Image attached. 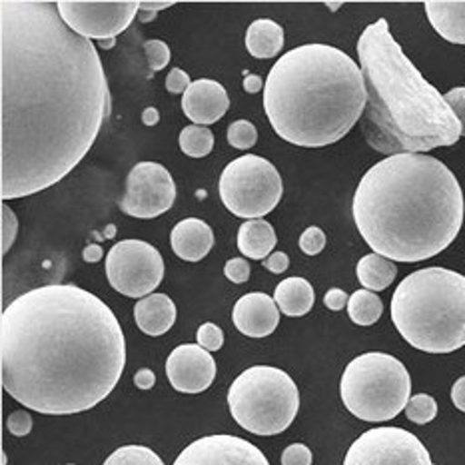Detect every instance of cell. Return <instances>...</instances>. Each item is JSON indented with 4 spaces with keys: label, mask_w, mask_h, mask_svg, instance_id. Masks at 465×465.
<instances>
[{
    "label": "cell",
    "mask_w": 465,
    "mask_h": 465,
    "mask_svg": "<svg viewBox=\"0 0 465 465\" xmlns=\"http://www.w3.org/2000/svg\"><path fill=\"white\" fill-rule=\"evenodd\" d=\"M391 320L410 346L451 353L465 346V276L423 268L401 280L391 298Z\"/></svg>",
    "instance_id": "8992f818"
},
{
    "label": "cell",
    "mask_w": 465,
    "mask_h": 465,
    "mask_svg": "<svg viewBox=\"0 0 465 465\" xmlns=\"http://www.w3.org/2000/svg\"><path fill=\"white\" fill-rule=\"evenodd\" d=\"M228 143L238 150H248L258 143V130L248 120H236L228 126Z\"/></svg>",
    "instance_id": "f1b7e54d"
},
{
    "label": "cell",
    "mask_w": 465,
    "mask_h": 465,
    "mask_svg": "<svg viewBox=\"0 0 465 465\" xmlns=\"http://www.w3.org/2000/svg\"><path fill=\"white\" fill-rule=\"evenodd\" d=\"M60 18L86 40H110L133 25L140 3L136 0H60Z\"/></svg>",
    "instance_id": "8fae6325"
},
{
    "label": "cell",
    "mask_w": 465,
    "mask_h": 465,
    "mask_svg": "<svg viewBox=\"0 0 465 465\" xmlns=\"http://www.w3.org/2000/svg\"><path fill=\"white\" fill-rule=\"evenodd\" d=\"M356 274L363 288L370 292H381L390 288V284H393L398 268L388 258H383L380 254H368L358 262Z\"/></svg>",
    "instance_id": "cb8c5ba5"
},
{
    "label": "cell",
    "mask_w": 465,
    "mask_h": 465,
    "mask_svg": "<svg viewBox=\"0 0 465 465\" xmlns=\"http://www.w3.org/2000/svg\"><path fill=\"white\" fill-rule=\"evenodd\" d=\"M172 465H270L254 443L236 436H206L182 450Z\"/></svg>",
    "instance_id": "5bb4252c"
},
{
    "label": "cell",
    "mask_w": 465,
    "mask_h": 465,
    "mask_svg": "<svg viewBox=\"0 0 465 465\" xmlns=\"http://www.w3.org/2000/svg\"><path fill=\"white\" fill-rule=\"evenodd\" d=\"M368 94L361 68L331 45H302L272 66L264 110L274 133L290 144L322 148L360 123Z\"/></svg>",
    "instance_id": "5b68a950"
},
{
    "label": "cell",
    "mask_w": 465,
    "mask_h": 465,
    "mask_svg": "<svg viewBox=\"0 0 465 465\" xmlns=\"http://www.w3.org/2000/svg\"><path fill=\"white\" fill-rule=\"evenodd\" d=\"M6 428L10 433H13V436L25 438V436H28L30 430H33V418H30V413L25 410L13 411L6 420Z\"/></svg>",
    "instance_id": "836d02e7"
},
{
    "label": "cell",
    "mask_w": 465,
    "mask_h": 465,
    "mask_svg": "<svg viewBox=\"0 0 465 465\" xmlns=\"http://www.w3.org/2000/svg\"><path fill=\"white\" fill-rule=\"evenodd\" d=\"M134 320L146 336H164L176 322V306L166 294H150L136 302Z\"/></svg>",
    "instance_id": "d6986e66"
},
{
    "label": "cell",
    "mask_w": 465,
    "mask_h": 465,
    "mask_svg": "<svg viewBox=\"0 0 465 465\" xmlns=\"http://www.w3.org/2000/svg\"><path fill=\"white\" fill-rule=\"evenodd\" d=\"M232 322L248 338H266L278 328L280 308L274 298L262 292H252L236 302L232 310Z\"/></svg>",
    "instance_id": "e0dca14e"
},
{
    "label": "cell",
    "mask_w": 465,
    "mask_h": 465,
    "mask_svg": "<svg viewBox=\"0 0 465 465\" xmlns=\"http://www.w3.org/2000/svg\"><path fill=\"white\" fill-rule=\"evenodd\" d=\"M174 3H170V0H160V3H150V0H144V3H140V10H144V13H158V10H164L168 6H172Z\"/></svg>",
    "instance_id": "ee69618b"
},
{
    "label": "cell",
    "mask_w": 465,
    "mask_h": 465,
    "mask_svg": "<svg viewBox=\"0 0 465 465\" xmlns=\"http://www.w3.org/2000/svg\"><path fill=\"white\" fill-rule=\"evenodd\" d=\"M158 120H160V114H158L156 108H146L144 113H143V123H144L146 126L158 124Z\"/></svg>",
    "instance_id": "f6af8a7d"
},
{
    "label": "cell",
    "mask_w": 465,
    "mask_h": 465,
    "mask_svg": "<svg viewBox=\"0 0 465 465\" xmlns=\"http://www.w3.org/2000/svg\"><path fill=\"white\" fill-rule=\"evenodd\" d=\"M264 266L266 270H270L272 274H282V272H286L288 266H290V258L288 254H284V252H274V254H270L266 260H264Z\"/></svg>",
    "instance_id": "ab89813d"
},
{
    "label": "cell",
    "mask_w": 465,
    "mask_h": 465,
    "mask_svg": "<svg viewBox=\"0 0 465 465\" xmlns=\"http://www.w3.org/2000/svg\"><path fill=\"white\" fill-rule=\"evenodd\" d=\"M3 388L46 416L88 411L126 366L124 331L103 300L76 284H46L10 302L0 320Z\"/></svg>",
    "instance_id": "7a4b0ae2"
},
{
    "label": "cell",
    "mask_w": 465,
    "mask_h": 465,
    "mask_svg": "<svg viewBox=\"0 0 465 465\" xmlns=\"http://www.w3.org/2000/svg\"><path fill=\"white\" fill-rule=\"evenodd\" d=\"M172 252L186 262L204 260L214 246V232L204 220L186 218L172 228Z\"/></svg>",
    "instance_id": "ac0fdd59"
},
{
    "label": "cell",
    "mask_w": 465,
    "mask_h": 465,
    "mask_svg": "<svg viewBox=\"0 0 465 465\" xmlns=\"http://www.w3.org/2000/svg\"><path fill=\"white\" fill-rule=\"evenodd\" d=\"M266 86V83L264 80H262L258 74H248L246 73V78H244V90L246 93H250V94H256V93H260L262 88Z\"/></svg>",
    "instance_id": "7bdbcfd3"
},
{
    "label": "cell",
    "mask_w": 465,
    "mask_h": 465,
    "mask_svg": "<svg viewBox=\"0 0 465 465\" xmlns=\"http://www.w3.org/2000/svg\"><path fill=\"white\" fill-rule=\"evenodd\" d=\"M348 302H350L348 294L340 288H331L326 292V296H323V304H326V308L331 312L343 310L348 306Z\"/></svg>",
    "instance_id": "f35d334b"
},
{
    "label": "cell",
    "mask_w": 465,
    "mask_h": 465,
    "mask_svg": "<svg viewBox=\"0 0 465 465\" xmlns=\"http://www.w3.org/2000/svg\"><path fill=\"white\" fill-rule=\"evenodd\" d=\"M350 320L358 326H373L383 313L381 300L370 290L353 292L348 302Z\"/></svg>",
    "instance_id": "d4e9b609"
},
{
    "label": "cell",
    "mask_w": 465,
    "mask_h": 465,
    "mask_svg": "<svg viewBox=\"0 0 465 465\" xmlns=\"http://www.w3.org/2000/svg\"><path fill=\"white\" fill-rule=\"evenodd\" d=\"M116 45V38H110V40H100V46L103 48H113Z\"/></svg>",
    "instance_id": "7dc6e473"
},
{
    "label": "cell",
    "mask_w": 465,
    "mask_h": 465,
    "mask_svg": "<svg viewBox=\"0 0 465 465\" xmlns=\"http://www.w3.org/2000/svg\"><path fill=\"white\" fill-rule=\"evenodd\" d=\"M328 6H330L331 10H336V8H340V3H328Z\"/></svg>",
    "instance_id": "c3c4849f"
},
{
    "label": "cell",
    "mask_w": 465,
    "mask_h": 465,
    "mask_svg": "<svg viewBox=\"0 0 465 465\" xmlns=\"http://www.w3.org/2000/svg\"><path fill=\"white\" fill-rule=\"evenodd\" d=\"M224 274L230 282H234V284H244L250 278V264L244 258H232L226 262Z\"/></svg>",
    "instance_id": "d590c367"
},
{
    "label": "cell",
    "mask_w": 465,
    "mask_h": 465,
    "mask_svg": "<svg viewBox=\"0 0 465 465\" xmlns=\"http://www.w3.org/2000/svg\"><path fill=\"white\" fill-rule=\"evenodd\" d=\"M218 192L222 204L234 216L248 222L268 216L280 204L284 182L272 162L244 154L232 160L222 172Z\"/></svg>",
    "instance_id": "9c48e42d"
},
{
    "label": "cell",
    "mask_w": 465,
    "mask_h": 465,
    "mask_svg": "<svg viewBox=\"0 0 465 465\" xmlns=\"http://www.w3.org/2000/svg\"><path fill=\"white\" fill-rule=\"evenodd\" d=\"M190 84V76L182 68H172L166 76V90L170 94H184Z\"/></svg>",
    "instance_id": "74e56055"
},
{
    "label": "cell",
    "mask_w": 465,
    "mask_h": 465,
    "mask_svg": "<svg viewBox=\"0 0 465 465\" xmlns=\"http://www.w3.org/2000/svg\"><path fill=\"white\" fill-rule=\"evenodd\" d=\"M276 242V230L266 220H248L238 230V250L252 260H266Z\"/></svg>",
    "instance_id": "7402d4cb"
},
{
    "label": "cell",
    "mask_w": 465,
    "mask_h": 465,
    "mask_svg": "<svg viewBox=\"0 0 465 465\" xmlns=\"http://www.w3.org/2000/svg\"><path fill=\"white\" fill-rule=\"evenodd\" d=\"M343 406L358 420L390 421L406 410L411 378L406 366L390 353H361L348 363L340 381Z\"/></svg>",
    "instance_id": "52a82bcc"
},
{
    "label": "cell",
    "mask_w": 465,
    "mask_h": 465,
    "mask_svg": "<svg viewBox=\"0 0 465 465\" xmlns=\"http://www.w3.org/2000/svg\"><path fill=\"white\" fill-rule=\"evenodd\" d=\"M358 60L368 94L361 134L373 150L388 156L423 154L461 138L446 96L403 54L386 18L363 28Z\"/></svg>",
    "instance_id": "277c9868"
},
{
    "label": "cell",
    "mask_w": 465,
    "mask_h": 465,
    "mask_svg": "<svg viewBox=\"0 0 465 465\" xmlns=\"http://www.w3.org/2000/svg\"><path fill=\"white\" fill-rule=\"evenodd\" d=\"M166 376L182 393H202L216 378V361L198 343H182L166 360Z\"/></svg>",
    "instance_id": "9a60e30c"
},
{
    "label": "cell",
    "mask_w": 465,
    "mask_h": 465,
    "mask_svg": "<svg viewBox=\"0 0 465 465\" xmlns=\"http://www.w3.org/2000/svg\"><path fill=\"white\" fill-rule=\"evenodd\" d=\"M426 15L440 36L465 46V0H430Z\"/></svg>",
    "instance_id": "ffe728a7"
},
{
    "label": "cell",
    "mask_w": 465,
    "mask_h": 465,
    "mask_svg": "<svg viewBox=\"0 0 465 465\" xmlns=\"http://www.w3.org/2000/svg\"><path fill=\"white\" fill-rule=\"evenodd\" d=\"M343 465H433L428 448L401 428H373L351 443Z\"/></svg>",
    "instance_id": "7c38bea8"
},
{
    "label": "cell",
    "mask_w": 465,
    "mask_h": 465,
    "mask_svg": "<svg viewBox=\"0 0 465 465\" xmlns=\"http://www.w3.org/2000/svg\"><path fill=\"white\" fill-rule=\"evenodd\" d=\"M0 196H33L68 176L110 114L93 40L50 0L0 3Z\"/></svg>",
    "instance_id": "6da1fadb"
},
{
    "label": "cell",
    "mask_w": 465,
    "mask_h": 465,
    "mask_svg": "<svg viewBox=\"0 0 465 465\" xmlns=\"http://www.w3.org/2000/svg\"><path fill=\"white\" fill-rule=\"evenodd\" d=\"M361 238L391 262L441 254L460 234L465 214L456 174L426 154H396L373 164L353 194Z\"/></svg>",
    "instance_id": "3957f363"
},
{
    "label": "cell",
    "mask_w": 465,
    "mask_h": 465,
    "mask_svg": "<svg viewBox=\"0 0 465 465\" xmlns=\"http://www.w3.org/2000/svg\"><path fill=\"white\" fill-rule=\"evenodd\" d=\"M326 248V234L318 226H310L304 234L300 236V250L306 256H318L320 252Z\"/></svg>",
    "instance_id": "1f68e13d"
},
{
    "label": "cell",
    "mask_w": 465,
    "mask_h": 465,
    "mask_svg": "<svg viewBox=\"0 0 465 465\" xmlns=\"http://www.w3.org/2000/svg\"><path fill=\"white\" fill-rule=\"evenodd\" d=\"M103 465H164L156 451L144 446H124L110 453Z\"/></svg>",
    "instance_id": "4316f807"
},
{
    "label": "cell",
    "mask_w": 465,
    "mask_h": 465,
    "mask_svg": "<svg viewBox=\"0 0 465 465\" xmlns=\"http://www.w3.org/2000/svg\"><path fill=\"white\" fill-rule=\"evenodd\" d=\"M198 346H202L208 351H218L222 346H224V331H222L216 323H202L198 328Z\"/></svg>",
    "instance_id": "4dcf8cb0"
},
{
    "label": "cell",
    "mask_w": 465,
    "mask_h": 465,
    "mask_svg": "<svg viewBox=\"0 0 465 465\" xmlns=\"http://www.w3.org/2000/svg\"><path fill=\"white\" fill-rule=\"evenodd\" d=\"M68 465H74V463H68Z\"/></svg>",
    "instance_id": "681fc988"
},
{
    "label": "cell",
    "mask_w": 465,
    "mask_h": 465,
    "mask_svg": "<svg viewBox=\"0 0 465 465\" xmlns=\"http://www.w3.org/2000/svg\"><path fill=\"white\" fill-rule=\"evenodd\" d=\"M134 383H136V388H140V390H153V388H154V383H156L154 371H153V370H148V368L136 371Z\"/></svg>",
    "instance_id": "b9f144b4"
},
{
    "label": "cell",
    "mask_w": 465,
    "mask_h": 465,
    "mask_svg": "<svg viewBox=\"0 0 465 465\" xmlns=\"http://www.w3.org/2000/svg\"><path fill=\"white\" fill-rule=\"evenodd\" d=\"M406 416L410 421L418 423V426H426L438 416V401L428 393H418V396L410 398L406 406Z\"/></svg>",
    "instance_id": "83f0119b"
},
{
    "label": "cell",
    "mask_w": 465,
    "mask_h": 465,
    "mask_svg": "<svg viewBox=\"0 0 465 465\" xmlns=\"http://www.w3.org/2000/svg\"><path fill=\"white\" fill-rule=\"evenodd\" d=\"M230 98L226 88L216 80L200 78L182 94V110L196 126L214 124L228 113Z\"/></svg>",
    "instance_id": "2e32d148"
},
{
    "label": "cell",
    "mask_w": 465,
    "mask_h": 465,
    "mask_svg": "<svg viewBox=\"0 0 465 465\" xmlns=\"http://www.w3.org/2000/svg\"><path fill=\"white\" fill-rule=\"evenodd\" d=\"M106 278L118 294L143 300L162 284L164 260L148 242L123 240L108 250Z\"/></svg>",
    "instance_id": "30bf717a"
},
{
    "label": "cell",
    "mask_w": 465,
    "mask_h": 465,
    "mask_svg": "<svg viewBox=\"0 0 465 465\" xmlns=\"http://www.w3.org/2000/svg\"><path fill=\"white\" fill-rule=\"evenodd\" d=\"M282 48H284V28H282L276 20L258 18L248 26L246 50L254 58H274L278 56Z\"/></svg>",
    "instance_id": "44dd1931"
},
{
    "label": "cell",
    "mask_w": 465,
    "mask_h": 465,
    "mask_svg": "<svg viewBox=\"0 0 465 465\" xmlns=\"http://www.w3.org/2000/svg\"><path fill=\"white\" fill-rule=\"evenodd\" d=\"M274 300L284 316L300 318V316H306V313L312 310L316 294H313V288L308 280L286 278L276 286Z\"/></svg>",
    "instance_id": "603a6c76"
},
{
    "label": "cell",
    "mask_w": 465,
    "mask_h": 465,
    "mask_svg": "<svg viewBox=\"0 0 465 465\" xmlns=\"http://www.w3.org/2000/svg\"><path fill=\"white\" fill-rule=\"evenodd\" d=\"M282 465H312V451L304 443H292L282 453Z\"/></svg>",
    "instance_id": "e575fe53"
},
{
    "label": "cell",
    "mask_w": 465,
    "mask_h": 465,
    "mask_svg": "<svg viewBox=\"0 0 465 465\" xmlns=\"http://www.w3.org/2000/svg\"><path fill=\"white\" fill-rule=\"evenodd\" d=\"M180 150L190 158H204L214 148V134L206 126L190 124L180 133Z\"/></svg>",
    "instance_id": "484cf974"
},
{
    "label": "cell",
    "mask_w": 465,
    "mask_h": 465,
    "mask_svg": "<svg viewBox=\"0 0 465 465\" xmlns=\"http://www.w3.org/2000/svg\"><path fill=\"white\" fill-rule=\"evenodd\" d=\"M16 234H18L16 214L8 208V204H3V256H6L10 246L15 244Z\"/></svg>",
    "instance_id": "d6a6232c"
},
{
    "label": "cell",
    "mask_w": 465,
    "mask_h": 465,
    "mask_svg": "<svg viewBox=\"0 0 465 465\" xmlns=\"http://www.w3.org/2000/svg\"><path fill=\"white\" fill-rule=\"evenodd\" d=\"M100 258H103V248L100 246H88L86 250H84V260L86 262H98Z\"/></svg>",
    "instance_id": "bcb514c9"
},
{
    "label": "cell",
    "mask_w": 465,
    "mask_h": 465,
    "mask_svg": "<svg viewBox=\"0 0 465 465\" xmlns=\"http://www.w3.org/2000/svg\"><path fill=\"white\" fill-rule=\"evenodd\" d=\"M176 202V184L158 162H138L126 178L123 208L128 216L150 220L168 212Z\"/></svg>",
    "instance_id": "4fadbf2b"
},
{
    "label": "cell",
    "mask_w": 465,
    "mask_h": 465,
    "mask_svg": "<svg viewBox=\"0 0 465 465\" xmlns=\"http://www.w3.org/2000/svg\"><path fill=\"white\" fill-rule=\"evenodd\" d=\"M228 406L240 428L256 436H278L298 416L300 391L284 370L254 366L232 381Z\"/></svg>",
    "instance_id": "ba28073f"
},
{
    "label": "cell",
    "mask_w": 465,
    "mask_h": 465,
    "mask_svg": "<svg viewBox=\"0 0 465 465\" xmlns=\"http://www.w3.org/2000/svg\"><path fill=\"white\" fill-rule=\"evenodd\" d=\"M451 401H453V406H456L460 411L465 413V376L460 378L456 383H453Z\"/></svg>",
    "instance_id": "60d3db41"
},
{
    "label": "cell",
    "mask_w": 465,
    "mask_h": 465,
    "mask_svg": "<svg viewBox=\"0 0 465 465\" xmlns=\"http://www.w3.org/2000/svg\"><path fill=\"white\" fill-rule=\"evenodd\" d=\"M446 103L453 110V114L458 116L461 124V136H465V86L450 90L446 94Z\"/></svg>",
    "instance_id": "8d00e7d4"
},
{
    "label": "cell",
    "mask_w": 465,
    "mask_h": 465,
    "mask_svg": "<svg viewBox=\"0 0 465 465\" xmlns=\"http://www.w3.org/2000/svg\"><path fill=\"white\" fill-rule=\"evenodd\" d=\"M144 53H146V60H148V66L150 70H158L166 68L172 53H170V46L164 43V40H146L144 43Z\"/></svg>",
    "instance_id": "f546056e"
}]
</instances>
